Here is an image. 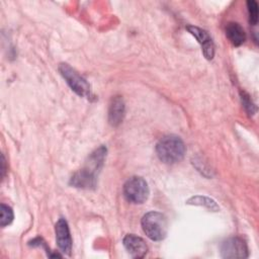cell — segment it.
<instances>
[{"label":"cell","instance_id":"obj_1","mask_svg":"<svg viewBox=\"0 0 259 259\" xmlns=\"http://www.w3.org/2000/svg\"><path fill=\"white\" fill-rule=\"evenodd\" d=\"M105 156L106 148L104 146H101L92 152L88 157L85 166L71 177L70 184L78 188H94L96 185V175L103 165Z\"/></svg>","mask_w":259,"mask_h":259},{"label":"cell","instance_id":"obj_2","mask_svg":"<svg viewBox=\"0 0 259 259\" xmlns=\"http://www.w3.org/2000/svg\"><path fill=\"white\" fill-rule=\"evenodd\" d=\"M186 152L183 141L174 135L165 136L156 145V153L158 158L166 164H174L180 162Z\"/></svg>","mask_w":259,"mask_h":259},{"label":"cell","instance_id":"obj_3","mask_svg":"<svg viewBox=\"0 0 259 259\" xmlns=\"http://www.w3.org/2000/svg\"><path fill=\"white\" fill-rule=\"evenodd\" d=\"M141 224L146 236L153 241H161L167 235L168 222L166 217L161 212H147L142 218Z\"/></svg>","mask_w":259,"mask_h":259},{"label":"cell","instance_id":"obj_4","mask_svg":"<svg viewBox=\"0 0 259 259\" xmlns=\"http://www.w3.org/2000/svg\"><path fill=\"white\" fill-rule=\"evenodd\" d=\"M59 71L63 78L66 80L70 88L79 96L91 98V89L89 83L71 66L66 63H62L59 66Z\"/></svg>","mask_w":259,"mask_h":259},{"label":"cell","instance_id":"obj_5","mask_svg":"<svg viewBox=\"0 0 259 259\" xmlns=\"http://www.w3.org/2000/svg\"><path fill=\"white\" fill-rule=\"evenodd\" d=\"M123 195L132 203H143L149 196L148 183L142 177H131L123 185Z\"/></svg>","mask_w":259,"mask_h":259},{"label":"cell","instance_id":"obj_6","mask_svg":"<svg viewBox=\"0 0 259 259\" xmlns=\"http://www.w3.org/2000/svg\"><path fill=\"white\" fill-rule=\"evenodd\" d=\"M221 254L223 258H247L248 257V247L245 241L239 237H232L227 239L222 247Z\"/></svg>","mask_w":259,"mask_h":259},{"label":"cell","instance_id":"obj_7","mask_svg":"<svg viewBox=\"0 0 259 259\" xmlns=\"http://www.w3.org/2000/svg\"><path fill=\"white\" fill-rule=\"evenodd\" d=\"M55 232H56L57 244H58L60 250L63 253L70 255L71 251H72V239H71L68 223L65 219L61 218L57 222V224L55 226Z\"/></svg>","mask_w":259,"mask_h":259},{"label":"cell","instance_id":"obj_8","mask_svg":"<svg viewBox=\"0 0 259 259\" xmlns=\"http://www.w3.org/2000/svg\"><path fill=\"white\" fill-rule=\"evenodd\" d=\"M186 29L197 39V41L201 45L203 56L207 60H211L214 55V45L213 41L208 34V32L202 28H199L194 25H187Z\"/></svg>","mask_w":259,"mask_h":259},{"label":"cell","instance_id":"obj_9","mask_svg":"<svg viewBox=\"0 0 259 259\" xmlns=\"http://www.w3.org/2000/svg\"><path fill=\"white\" fill-rule=\"evenodd\" d=\"M122 244L128 254L134 258H142L148 252V246L144 239L134 234L126 235L122 240Z\"/></svg>","mask_w":259,"mask_h":259},{"label":"cell","instance_id":"obj_10","mask_svg":"<svg viewBox=\"0 0 259 259\" xmlns=\"http://www.w3.org/2000/svg\"><path fill=\"white\" fill-rule=\"evenodd\" d=\"M124 102L120 96H114L109 104L108 121L111 125L117 126L124 116Z\"/></svg>","mask_w":259,"mask_h":259},{"label":"cell","instance_id":"obj_11","mask_svg":"<svg viewBox=\"0 0 259 259\" xmlns=\"http://www.w3.org/2000/svg\"><path fill=\"white\" fill-rule=\"evenodd\" d=\"M226 35L229 40L235 46H241L246 39L244 28L237 22H229L226 26Z\"/></svg>","mask_w":259,"mask_h":259},{"label":"cell","instance_id":"obj_12","mask_svg":"<svg viewBox=\"0 0 259 259\" xmlns=\"http://www.w3.org/2000/svg\"><path fill=\"white\" fill-rule=\"evenodd\" d=\"M188 204H194V205H203L205 207H207L208 209L210 210H213V211H217L219 210V205L215 203L214 200L206 197V196H194V197H191L188 201H187Z\"/></svg>","mask_w":259,"mask_h":259},{"label":"cell","instance_id":"obj_13","mask_svg":"<svg viewBox=\"0 0 259 259\" xmlns=\"http://www.w3.org/2000/svg\"><path fill=\"white\" fill-rule=\"evenodd\" d=\"M1 209V215H0V225L1 227H5L11 224V222L13 221V210L10 206L2 203L0 206Z\"/></svg>","mask_w":259,"mask_h":259},{"label":"cell","instance_id":"obj_14","mask_svg":"<svg viewBox=\"0 0 259 259\" xmlns=\"http://www.w3.org/2000/svg\"><path fill=\"white\" fill-rule=\"evenodd\" d=\"M248 11H249V20L252 25H256L258 21V4L254 0L247 1Z\"/></svg>","mask_w":259,"mask_h":259},{"label":"cell","instance_id":"obj_15","mask_svg":"<svg viewBox=\"0 0 259 259\" xmlns=\"http://www.w3.org/2000/svg\"><path fill=\"white\" fill-rule=\"evenodd\" d=\"M241 100H242L243 106L246 109V111L248 112V114L251 115V114H254L256 112V106H255V104L253 103V101L251 100L250 96L247 93H245V92L241 93Z\"/></svg>","mask_w":259,"mask_h":259}]
</instances>
